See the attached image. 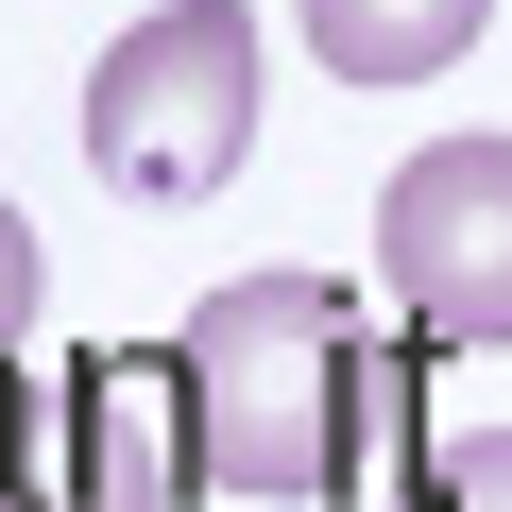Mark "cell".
<instances>
[{"instance_id": "6da1fadb", "label": "cell", "mask_w": 512, "mask_h": 512, "mask_svg": "<svg viewBox=\"0 0 512 512\" xmlns=\"http://www.w3.org/2000/svg\"><path fill=\"white\" fill-rule=\"evenodd\" d=\"M393 359L359 325V291L325 274H222L188 308V427H205V495H274L325 512L359 495V427H376Z\"/></svg>"}, {"instance_id": "7a4b0ae2", "label": "cell", "mask_w": 512, "mask_h": 512, "mask_svg": "<svg viewBox=\"0 0 512 512\" xmlns=\"http://www.w3.org/2000/svg\"><path fill=\"white\" fill-rule=\"evenodd\" d=\"M205 427H188V342H103L52 393L0 359V512H188Z\"/></svg>"}, {"instance_id": "3957f363", "label": "cell", "mask_w": 512, "mask_h": 512, "mask_svg": "<svg viewBox=\"0 0 512 512\" xmlns=\"http://www.w3.org/2000/svg\"><path fill=\"white\" fill-rule=\"evenodd\" d=\"M239 154H256V18L239 0H154L86 69V171L137 205H205Z\"/></svg>"}, {"instance_id": "277c9868", "label": "cell", "mask_w": 512, "mask_h": 512, "mask_svg": "<svg viewBox=\"0 0 512 512\" xmlns=\"http://www.w3.org/2000/svg\"><path fill=\"white\" fill-rule=\"evenodd\" d=\"M376 291L410 342H512V137H427L376 188Z\"/></svg>"}, {"instance_id": "5b68a950", "label": "cell", "mask_w": 512, "mask_h": 512, "mask_svg": "<svg viewBox=\"0 0 512 512\" xmlns=\"http://www.w3.org/2000/svg\"><path fill=\"white\" fill-rule=\"evenodd\" d=\"M478 18H495V0H308V69H342V86H427V69L478 52Z\"/></svg>"}, {"instance_id": "8992f818", "label": "cell", "mask_w": 512, "mask_h": 512, "mask_svg": "<svg viewBox=\"0 0 512 512\" xmlns=\"http://www.w3.org/2000/svg\"><path fill=\"white\" fill-rule=\"evenodd\" d=\"M393 512H512V427H444V444L410 461Z\"/></svg>"}, {"instance_id": "52a82bcc", "label": "cell", "mask_w": 512, "mask_h": 512, "mask_svg": "<svg viewBox=\"0 0 512 512\" xmlns=\"http://www.w3.org/2000/svg\"><path fill=\"white\" fill-rule=\"evenodd\" d=\"M35 291H52V256H35V222L0 205V359H18V325H35Z\"/></svg>"}]
</instances>
